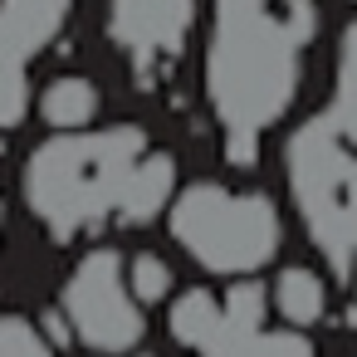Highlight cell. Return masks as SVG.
Segmentation results:
<instances>
[{
    "label": "cell",
    "instance_id": "1",
    "mask_svg": "<svg viewBox=\"0 0 357 357\" xmlns=\"http://www.w3.org/2000/svg\"><path fill=\"white\" fill-rule=\"evenodd\" d=\"M313 30V0H215L206 98L235 162H250L259 132L289 113Z\"/></svg>",
    "mask_w": 357,
    "mask_h": 357
},
{
    "label": "cell",
    "instance_id": "2",
    "mask_svg": "<svg viewBox=\"0 0 357 357\" xmlns=\"http://www.w3.org/2000/svg\"><path fill=\"white\" fill-rule=\"evenodd\" d=\"M147 132L132 123L103 132H59L25 162V201L50 235L69 240L118 215L137 162L147 157Z\"/></svg>",
    "mask_w": 357,
    "mask_h": 357
},
{
    "label": "cell",
    "instance_id": "3",
    "mask_svg": "<svg viewBox=\"0 0 357 357\" xmlns=\"http://www.w3.org/2000/svg\"><path fill=\"white\" fill-rule=\"evenodd\" d=\"M294 206L328 255V264L352 279L357 274V147L337 137L328 118H308L284 152Z\"/></svg>",
    "mask_w": 357,
    "mask_h": 357
},
{
    "label": "cell",
    "instance_id": "4",
    "mask_svg": "<svg viewBox=\"0 0 357 357\" xmlns=\"http://www.w3.org/2000/svg\"><path fill=\"white\" fill-rule=\"evenodd\" d=\"M172 240L211 274H255L274 259L284 225L269 196L196 181L172 201Z\"/></svg>",
    "mask_w": 357,
    "mask_h": 357
},
{
    "label": "cell",
    "instance_id": "5",
    "mask_svg": "<svg viewBox=\"0 0 357 357\" xmlns=\"http://www.w3.org/2000/svg\"><path fill=\"white\" fill-rule=\"evenodd\" d=\"M64 318L93 352H132L147 333L142 303L128 289V264L118 250H89L64 284Z\"/></svg>",
    "mask_w": 357,
    "mask_h": 357
},
{
    "label": "cell",
    "instance_id": "6",
    "mask_svg": "<svg viewBox=\"0 0 357 357\" xmlns=\"http://www.w3.org/2000/svg\"><path fill=\"white\" fill-rule=\"evenodd\" d=\"M196 0H108V40L137 64H167L186 50Z\"/></svg>",
    "mask_w": 357,
    "mask_h": 357
},
{
    "label": "cell",
    "instance_id": "7",
    "mask_svg": "<svg viewBox=\"0 0 357 357\" xmlns=\"http://www.w3.org/2000/svg\"><path fill=\"white\" fill-rule=\"evenodd\" d=\"M264 303L269 294L259 284L230 289V298L220 303V323L201 352L206 357H313L303 333H264Z\"/></svg>",
    "mask_w": 357,
    "mask_h": 357
},
{
    "label": "cell",
    "instance_id": "8",
    "mask_svg": "<svg viewBox=\"0 0 357 357\" xmlns=\"http://www.w3.org/2000/svg\"><path fill=\"white\" fill-rule=\"evenodd\" d=\"M74 0H0V64H30L59 40Z\"/></svg>",
    "mask_w": 357,
    "mask_h": 357
},
{
    "label": "cell",
    "instance_id": "9",
    "mask_svg": "<svg viewBox=\"0 0 357 357\" xmlns=\"http://www.w3.org/2000/svg\"><path fill=\"white\" fill-rule=\"evenodd\" d=\"M172 186H176V162L167 152H147L128 181V196L118 206V220L123 225H147L167 201H172Z\"/></svg>",
    "mask_w": 357,
    "mask_h": 357
},
{
    "label": "cell",
    "instance_id": "10",
    "mask_svg": "<svg viewBox=\"0 0 357 357\" xmlns=\"http://www.w3.org/2000/svg\"><path fill=\"white\" fill-rule=\"evenodd\" d=\"M98 108H103V98H98L93 79H84V74H59V79H50L45 93H40V113H45V123L59 128V132L89 128V123L98 118Z\"/></svg>",
    "mask_w": 357,
    "mask_h": 357
},
{
    "label": "cell",
    "instance_id": "11",
    "mask_svg": "<svg viewBox=\"0 0 357 357\" xmlns=\"http://www.w3.org/2000/svg\"><path fill=\"white\" fill-rule=\"evenodd\" d=\"M274 308L284 313V323L294 328H313L323 313H328V284L313 274V269H284L274 279Z\"/></svg>",
    "mask_w": 357,
    "mask_h": 357
},
{
    "label": "cell",
    "instance_id": "12",
    "mask_svg": "<svg viewBox=\"0 0 357 357\" xmlns=\"http://www.w3.org/2000/svg\"><path fill=\"white\" fill-rule=\"evenodd\" d=\"M342 142L357 147V20L337 40V74H333V108L323 113Z\"/></svg>",
    "mask_w": 357,
    "mask_h": 357
},
{
    "label": "cell",
    "instance_id": "13",
    "mask_svg": "<svg viewBox=\"0 0 357 357\" xmlns=\"http://www.w3.org/2000/svg\"><path fill=\"white\" fill-rule=\"evenodd\" d=\"M215 323H220V298H211L206 289H186V294L172 303V333H176V342H186V347H196V352L211 342Z\"/></svg>",
    "mask_w": 357,
    "mask_h": 357
},
{
    "label": "cell",
    "instance_id": "14",
    "mask_svg": "<svg viewBox=\"0 0 357 357\" xmlns=\"http://www.w3.org/2000/svg\"><path fill=\"white\" fill-rule=\"evenodd\" d=\"M128 289L137 294V303H162L172 298V264L157 255H137L128 264Z\"/></svg>",
    "mask_w": 357,
    "mask_h": 357
},
{
    "label": "cell",
    "instance_id": "15",
    "mask_svg": "<svg viewBox=\"0 0 357 357\" xmlns=\"http://www.w3.org/2000/svg\"><path fill=\"white\" fill-rule=\"evenodd\" d=\"M0 357H54V342L35 323L6 313V318H0Z\"/></svg>",
    "mask_w": 357,
    "mask_h": 357
},
{
    "label": "cell",
    "instance_id": "16",
    "mask_svg": "<svg viewBox=\"0 0 357 357\" xmlns=\"http://www.w3.org/2000/svg\"><path fill=\"white\" fill-rule=\"evenodd\" d=\"M30 113V79L20 64H0V132L20 128Z\"/></svg>",
    "mask_w": 357,
    "mask_h": 357
},
{
    "label": "cell",
    "instance_id": "17",
    "mask_svg": "<svg viewBox=\"0 0 357 357\" xmlns=\"http://www.w3.org/2000/svg\"><path fill=\"white\" fill-rule=\"evenodd\" d=\"M40 333H45V337H50V342H54V347H64V342H69V337H74V328H69V318H64V308H59V313H50V318H45V328H40Z\"/></svg>",
    "mask_w": 357,
    "mask_h": 357
},
{
    "label": "cell",
    "instance_id": "18",
    "mask_svg": "<svg viewBox=\"0 0 357 357\" xmlns=\"http://www.w3.org/2000/svg\"><path fill=\"white\" fill-rule=\"evenodd\" d=\"M0 230H6V206H0Z\"/></svg>",
    "mask_w": 357,
    "mask_h": 357
}]
</instances>
